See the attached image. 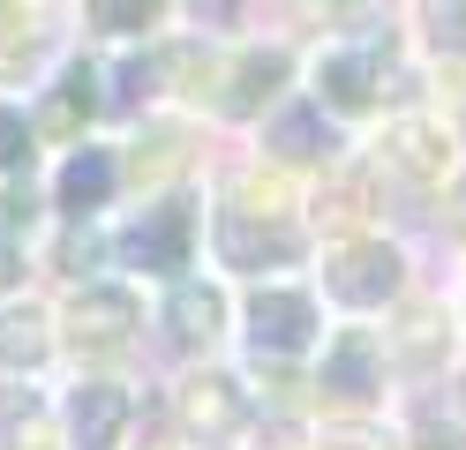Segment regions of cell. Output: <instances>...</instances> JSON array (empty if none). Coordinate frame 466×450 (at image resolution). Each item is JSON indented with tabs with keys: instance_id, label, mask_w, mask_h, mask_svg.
<instances>
[{
	"instance_id": "d6986e66",
	"label": "cell",
	"mask_w": 466,
	"mask_h": 450,
	"mask_svg": "<svg viewBox=\"0 0 466 450\" xmlns=\"http://www.w3.org/2000/svg\"><path fill=\"white\" fill-rule=\"evenodd\" d=\"M23 158H31V135H23V120L0 105V165H23Z\"/></svg>"
},
{
	"instance_id": "5b68a950",
	"label": "cell",
	"mask_w": 466,
	"mask_h": 450,
	"mask_svg": "<svg viewBox=\"0 0 466 450\" xmlns=\"http://www.w3.org/2000/svg\"><path fill=\"white\" fill-rule=\"evenodd\" d=\"M309 330H316V300H309V293L271 285V293L248 300V345H256V353H301Z\"/></svg>"
},
{
	"instance_id": "ffe728a7",
	"label": "cell",
	"mask_w": 466,
	"mask_h": 450,
	"mask_svg": "<svg viewBox=\"0 0 466 450\" xmlns=\"http://www.w3.org/2000/svg\"><path fill=\"white\" fill-rule=\"evenodd\" d=\"M15 278H23V255H15V248H8V240H0V293H8V285H15Z\"/></svg>"
},
{
	"instance_id": "6da1fadb",
	"label": "cell",
	"mask_w": 466,
	"mask_h": 450,
	"mask_svg": "<svg viewBox=\"0 0 466 450\" xmlns=\"http://www.w3.org/2000/svg\"><path fill=\"white\" fill-rule=\"evenodd\" d=\"M384 75H391V53L384 45H331L324 60H316V105L369 113L376 90H384Z\"/></svg>"
},
{
	"instance_id": "30bf717a",
	"label": "cell",
	"mask_w": 466,
	"mask_h": 450,
	"mask_svg": "<svg viewBox=\"0 0 466 450\" xmlns=\"http://www.w3.org/2000/svg\"><path fill=\"white\" fill-rule=\"evenodd\" d=\"M113 180H121V165H113V150H98V143H83L76 158L61 165V210H98L106 195H113Z\"/></svg>"
},
{
	"instance_id": "ac0fdd59",
	"label": "cell",
	"mask_w": 466,
	"mask_h": 450,
	"mask_svg": "<svg viewBox=\"0 0 466 450\" xmlns=\"http://www.w3.org/2000/svg\"><path fill=\"white\" fill-rule=\"evenodd\" d=\"M309 143H316V113H286L279 120V150H286V158H316Z\"/></svg>"
},
{
	"instance_id": "4fadbf2b",
	"label": "cell",
	"mask_w": 466,
	"mask_h": 450,
	"mask_svg": "<svg viewBox=\"0 0 466 450\" xmlns=\"http://www.w3.org/2000/svg\"><path fill=\"white\" fill-rule=\"evenodd\" d=\"M38 360H46V315L0 308V368H38Z\"/></svg>"
},
{
	"instance_id": "8992f818",
	"label": "cell",
	"mask_w": 466,
	"mask_h": 450,
	"mask_svg": "<svg viewBox=\"0 0 466 450\" xmlns=\"http://www.w3.org/2000/svg\"><path fill=\"white\" fill-rule=\"evenodd\" d=\"M188 240H196L188 203H158V210H143V225L121 240V255H128L136 270H181V263H188Z\"/></svg>"
},
{
	"instance_id": "9a60e30c",
	"label": "cell",
	"mask_w": 466,
	"mask_h": 450,
	"mask_svg": "<svg viewBox=\"0 0 466 450\" xmlns=\"http://www.w3.org/2000/svg\"><path fill=\"white\" fill-rule=\"evenodd\" d=\"M83 8H91V23L113 30V38H143V30H158L166 0H83Z\"/></svg>"
},
{
	"instance_id": "ba28073f",
	"label": "cell",
	"mask_w": 466,
	"mask_h": 450,
	"mask_svg": "<svg viewBox=\"0 0 466 450\" xmlns=\"http://www.w3.org/2000/svg\"><path fill=\"white\" fill-rule=\"evenodd\" d=\"M68 428H76V450H113L128 428V390L113 383H83L68 398Z\"/></svg>"
},
{
	"instance_id": "7a4b0ae2",
	"label": "cell",
	"mask_w": 466,
	"mask_h": 450,
	"mask_svg": "<svg viewBox=\"0 0 466 450\" xmlns=\"http://www.w3.org/2000/svg\"><path fill=\"white\" fill-rule=\"evenodd\" d=\"M136 330V300L121 285H83L68 300V345L76 353H121Z\"/></svg>"
},
{
	"instance_id": "9c48e42d",
	"label": "cell",
	"mask_w": 466,
	"mask_h": 450,
	"mask_svg": "<svg viewBox=\"0 0 466 450\" xmlns=\"http://www.w3.org/2000/svg\"><path fill=\"white\" fill-rule=\"evenodd\" d=\"M376 368H384V353H376L369 330H339V345L324 353V390H339V398H369Z\"/></svg>"
},
{
	"instance_id": "52a82bcc",
	"label": "cell",
	"mask_w": 466,
	"mask_h": 450,
	"mask_svg": "<svg viewBox=\"0 0 466 450\" xmlns=\"http://www.w3.org/2000/svg\"><path fill=\"white\" fill-rule=\"evenodd\" d=\"M218 248L233 270H256V263H294L301 255V233L294 225H256L248 210H226L218 218Z\"/></svg>"
},
{
	"instance_id": "7c38bea8",
	"label": "cell",
	"mask_w": 466,
	"mask_h": 450,
	"mask_svg": "<svg viewBox=\"0 0 466 450\" xmlns=\"http://www.w3.org/2000/svg\"><path fill=\"white\" fill-rule=\"evenodd\" d=\"M279 83H286V53H248L241 68L226 75V98H218V105H226V113H256Z\"/></svg>"
},
{
	"instance_id": "e0dca14e",
	"label": "cell",
	"mask_w": 466,
	"mask_h": 450,
	"mask_svg": "<svg viewBox=\"0 0 466 450\" xmlns=\"http://www.w3.org/2000/svg\"><path fill=\"white\" fill-rule=\"evenodd\" d=\"M76 113H98V68H68L61 75V120Z\"/></svg>"
},
{
	"instance_id": "8fae6325",
	"label": "cell",
	"mask_w": 466,
	"mask_h": 450,
	"mask_svg": "<svg viewBox=\"0 0 466 450\" xmlns=\"http://www.w3.org/2000/svg\"><path fill=\"white\" fill-rule=\"evenodd\" d=\"M181 413H188V428L226 435L233 420H241V390H233L226 375H188V383H181Z\"/></svg>"
},
{
	"instance_id": "3957f363",
	"label": "cell",
	"mask_w": 466,
	"mask_h": 450,
	"mask_svg": "<svg viewBox=\"0 0 466 450\" xmlns=\"http://www.w3.org/2000/svg\"><path fill=\"white\" fill-rule=\"evenodd\" d=\"M331 300H346V308H384V300L399 293V255L384 248V240H361V248H346L331 270H324Z\"/></svg>"
},
{
	"instance_id": "277c9868",
	"label": "cell",
	"mask_w": 466,
	"mask_h": 450,
	"mask_svg": "<svg viewBox=\"0 0 466 450\" xmlns=\"http://www.w3.org/2000/svg\"><path fill=\"white\" fill-rule=\"evenodd\" d=\"M384 158L406 173V180H421V188H436V180H444L451 165H459V143H451V128L444 120H399V128L384 135Z\"/></svg>"
},
{
	"instance_id": "5bb4252c",
	"label": "cell",
	"mask_w": 466,
	"mask_h": 450,
	"mask_svg": "<svg viewBox=\"0 0 466 450\" xmlns=\"http://www.w3.org/2000/svg\"><path fill=\"white\" fill-rule=\"evenodd\" d=\"M218 323H226V300H218V285H181V293H173V330H181L188 345L218 338Z\"/></svg>"
},
{
	"instance_id": "44dd1931",
	"label": "cell",
	"mask_w": 466,
	"mask_h": 450,
	"mask_svg": "<svg viewBox=\"0 0 466 450\" xmlns=\"http://www.w3.org/2000/svg\"><path fill=\"white\" fill-rule=\"evenodd\" d=\"M324 450H391V443H376V435H339V443H324Z\"/></svg>"
},
{
	"instance_id": "2e32d148",
	"label": "cell",
	"mask_w": 466,
	"mask_h": 450,
	"mask_svg": "<svg viewBox=\"0 0 466 450\" xmlns=\"http://www.w3.org/2000/svg\"><path fill=\"white\" fill-rule=\"evenodd\" d=\"M421 30H429L436 53L466 60V0H421Z\"/></svg>"
}]
</instances>
